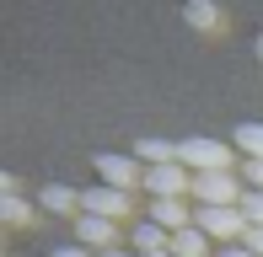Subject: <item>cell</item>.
Segmentation results:
<instances>
[{"label": "cell", "mask_w": 263, "mask_h": 257, "mask_svg": "<svg viewBox=\"0 0 263 257\" xmlns=\"http://www.w3.org/2000/svg\"><path fill=\"white\" fill-rule=\"evenodd\" d=\"M177 166H188L194 177H210V172H231L236 161H231V145H220V139H183L177 145Z\"/></svg>", "instance_id": "1"}, {"label": "cell", "mask_w": 263, "mask_h": 257, "mask_svg": "<svg viewBox=\"0 0 263 257\" xmlns=\"http://www.w3.org/2000/svg\"><path fill=\"white\" fill-rule=\"evenodd\" d=\"M194 225L204 230L210 241H220V247H236V241L247 236V215L242 209H194Z\"/></svg>", "instance_id": "2"}, {"label": "cell", "mask_w": 263, "mask_h": 257, "mask_svg": "<svg viewBox=\"0 0 263 257\" xmlns=\"http://www.w3.org/2000/svg\"><path fill=\"white\" fill-rule=\"evenodd\" d=\"M194 198H199V209H242V188H236L231 172L194 177Z\"/></svg>", "instance_id": "3"}, {"label": "cell", "mask_w": 263, "mask_h": 257, "mask_svg": "<svg viewBox=\"0 0 263 257\" xmlns=\"http://www.w3.org/2000/svg\"><path fill=\"white\" fill-rule=\"evenodd\" d=\"M97 172H102V188H113V193H135L145 182L140 156H97Z\"/></svg>", "instance_id": "4"}, {"label": "cell", "mask_w": 263, "mask_h": 257, "mask_svg": "<svg viewBox=\"0 0 263 257\" xmlns=\"http://www.w3.org/2000/svg\"><path fill=\"white\" fill-rule=\"evenodd\" d=\"M145 188H151V198H188L194 172L188 166H145Z\"/></svg>", "instance_id": "5"}, {"label": "cell", "mask_w": 263, "mask_h": 257, "mask_svg": "<svg viewBox=\"0 0 263 257\" xmlns=\"http://www.w3.org/2000/svg\"><path fill=\"white\" fill-rule=\"evenodd\" d=\"M76 241H81V247H86V252H118V225H113V220H97V215H81L76 220Z\"/></svg>", "instance_id": "6"}, {"label": "cell", "mask_w": 263, "mask_h": 257, "mask_svg": "<svg viewBox=\"0 0 263 257\" xmlns=\"http://www.w3.org/2000/svg\"><path fill=\"white\" fill-rule=\"evenodd\" d=\"M81 215H97V220H129V193H113V188H86L81 193Z\"/></svg>", "instance_id": "7"}, {"label": "cell", "mask_w": 263, "mask_h": 257, "mask_svg": "<svg viewBox=\"0 0 263 257\" xmlns=\"http://www.w3.org/2000/svg\"><path fill=\"white\" fill-rule=\"evenodd\" d=\"M145 215L156 220L161 230H172V236H177V230H188V225H194V209H188L183 198H151V209H145Z\"/></svg>", "instance_id": "8"}, {"label": "cell", "mask_w": 263, "mask_h": 257, "mask_svg": "<svg viewBox=\"0 0 263 257\" xmlns=\"http://www.w3.org/2000/svg\"><path fill=\"white\" fill-rule=\"evenodd\" d=\"M129 241L140 247V257H156V252H172V230H161L156 220H145V225L129 230Z\"/></svg>", "instance_id": "9"}, {"label": "cell", "mask_w": 263, "mask_h": 257, "mask_svg": "<svg viewBox=\"0 0 263 257\" xmlns=\"http://www.w3.org/2000/svg\"><path fill=\"white\" fill-rule=\"evenodd\" d=\"M38 209H49V215H76V220H81V193H76V188H59V182H49V188L38 193Z\"/></svg>", "instance_id": "10"}, {"label": "cell", "mask_w": 263, "mask_h": 257, "mask_svg": "<svg viewBox=\"0 0 263 257\" xmlns=\"http://www.w3.org/2000/svg\"><path fill=\"white\" fill-rule=\"evenodd\" d=\"M172 257H210V236L199 225L177 230V236H172Z\"/></svg>", "instance_id": "11"}, {"label": "cell", "mask_w": 263, "mask_h": 257, "mask_svg": "<svg viewBox=\"0 0 263 257\" xmlns=\"http://www.w3.org/2000/svg\"><path fill=\"white\" fill-rule=\"evenodd\" d=\"M140 161L145 166H177V145L172 139H140Z\"/></svg>", "instance_id": "12"}, {"label": "cell", "mask_w": 263, "mask_h": 257, "mask_svg": "<svg viewBox=\"0 0 263 257\" xmlns=\"http://www.w3.org/2000/svg\"><path fill=\"white\" fill-rule=\"evenodd\" d=\"M236 150L247 161H263V123H242L236 128Z\"/></svg>", "instance_id": "13"}, {"label": "cell", "mask_w": 263, "mask_h": 257, "mask_svg": "<svg viewBox=\"0 0 263 257\" xmlns=\"http://www.w3.org/2000/svg\"><path fill=\"white\" fill-rule=\"evenodd\" d=\"M0 220H6V225H27L32 209L22 204V198H0Z\"/></svg>", "instance_id": "14"}, {"label": "cell", "mask_w": 263, "mask_h": 257, "mask_svg": "<svg viewBox=\"0 0 263 257\" xmlns=\"http://www.w3.org/2000/svg\"><path fill=\"white\" fill-rule=\"evenodd\" d=\"M188 22L194 27H220V11L215 6H188Z\"/></svg>", "instance_id": "15"}, {"label": "cell", "mask_w": 263, "mask_h": 257, "mask_svg": "<svg viewBox=\"0 0 263 257\" xmlns=\"http://www.w3.org/2000/svg\"><path fill=\"white\" fill-rule=\"evenodd\" d=\"M242 215L247 225H263V193H242Z\"/></svg>", "instance_id": "16"}, {"label": "cell", "mask_w": 263, "mask_h": 257, "mask_svg": "<svg viewBox=\"0 0 263 257\" xmlns=\"http://www.w3.org/2000/svg\"><path fill=\"white\" fill-rule=\"evenodd\" d=\"M242 177H247V193H263V161H242Z\"/></svg>", "instance_id": "17"}, {"label": "cell", "mask_w": 263, "mask_h": 257, "mask_svg": "<svg viewBox=\"0 0 263 257\" xmlns=\"http://www.w3.org/2000/svg\"><path fill=\"white\" fill-rule=\"evenodd\" d=\"M242 247L253 252V257H263V225H247V236H242Z\"/></svg>", "instance_id": "18"}, {"label": "cell", "mask_w": 263, "mask_h": 257, "mask_svg": "<svg viewBox=\"0 0 263 257\" xmlns=\"http://www.w3.org/2000/svg\"><path fill=\"white\" fill-rule=\"evenodd\" d=\"M54 257H91V252H86V247H81V241H70V247H59Z\"/></svg>", "instance_id": "19"}, {"label": "cell", "mask_w": 263, "mask_h": 257, "mask_svg": "<svg viewBox=\"0 0 263 257\" xmlns=\"http://www.w3.org/2000/svg\"><path fill=\"white\" fill-rule=\"evenodd\" d=\"M215 257H253V252H247L242 241H236V247H220V252H215Z\"/></svg>", "instance_id": "20"}, {"label": "cell", "mask_w": 263, "mask_h": 257, "mask_svg": "<svg viewBox=\"0 0 263 257\" xmlns=\"http://www.w3.org/2000/svg\"><path fill=\"white\" fill-rule=\"evenodd\" d=\"M102 257H129V252H124V247H118V252H102Z\"/></svg>", "instance_id": "21"}, {"label": "cell", "mask_w": 263, "mask_h": 257, "mask_svg": "<svg viewBox=\"0 0 263 257\" xmlns=\"http://www.w3.org/2000/svg\"><path fill=\"white\" fill-rule=\"evenodd\" d=\"M258 49H263V43H258Z\"/></svg>", "instance_id": "22"}]
</instances>
